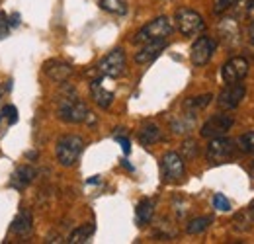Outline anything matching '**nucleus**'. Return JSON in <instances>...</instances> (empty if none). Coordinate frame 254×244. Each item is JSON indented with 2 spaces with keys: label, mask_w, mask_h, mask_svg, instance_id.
I'll use <instances>...</instances> for the list:
<instances>
[{
  "label": "nucleus",
  "mask_w": 254,
  "mask_h": 244,
  "mask_svg": "<svg viewBox=\"0 0 254 244\" xmlns=\"http://www.w3.org/2000/svg\"><path fill=\"white\" fill-rule=\"evenodd\" d=\"M82 151H84L82 137H78V135H64L57 143L55 154H57L59 164L64 166V168H68V166H72L78 160V156L82 154Z\"/></svg>",
  "instance_id": "f257e3e1"
},
{
  "label": "nucleus",
  "mask_w": 254,
  "mask_h": 244,
  "mask_svg": "<svg viewBox=\"0 0 254 244\" xmlns=\"http://www.w3.org/2000/svg\"><path fill=\"white\" fill-rule=\"evenodd\" d=\"M172 31H174L172 22L166 16H159L135 33L133 43H147V41H155V39H166L168 35H172Z\"/></svg>",
  "instance_id": "f03ea898"
},
{
  "label": "nucleus",
  "mask_w": 254,
  "mask_h": 244,
  "mask_svg": "<svg viewBox=\"0 0 254 244\" xmlns=\"http://www.w3.org/2000/svg\"><path fill=\"white\" fill-rule=\"evenodd\" d=\"M237 149L239 147H237L235 141H231V139L221 135V137H213L209 141L205 156H207L209 164H227L237 156Z\"/></svg>",
  "instance_id": "7ed1b4c3"
},
{
  "label": "nucleus",
  "mask_w": 254,
  "mask_h": 244,
  "mask_svg": "<svg viewBox=\"0 0 254 244\" xmlns=\"http://www.w3.org/2000/svg\"><path fill=\"white\" fill-rule=\"evenodd\" d=\"M90 112L88 106L76 96H64L59 102V120L64 123H84Z\"/></svg>",
  "instance_id": "20e7f679"
},
{
  "label": "nucleus",
  "mask_w": 254,
  "mask_h": 244,
  "mask_svg": "<svg viewBox=\"0 0 254 244\" xmlns=\"http://www.w3.org/2000/svg\"><path fill=\"white\" fill-rule=\"evenodd\" d=\"M184 172H186V164H184V158L178 153H166L160 158L162 182L178 183L184 178Z\"/></svg>",
  "instance_id": "39448f33"
},
{
  "label": "nucleus",
  "mask_w": 254,
  "mask_h": 244,
  "mask_svg": "<svg viewBox=\"0 0 254 244\" xmlns=\"http://www.w3.org/2000/svg\"><path fill=\"white\" fill-rule=\"evenodd\" d=\"M127 61H126V51L122 47L110 51L102 61L98 62V70L100 74L104 76H110V78H120L126 74Z\"/></svg>",
  "instance_id": "423d86ee"
},
{
  "label": "nucleus",
  "mask_w": 254,
  "mask_h": 244,
  "mask_svg": "<svg viewBox=\"0 0 254 244\" xmlns=\"http://www.w3.org/2000/svg\"><path fill=\"white\" fill-rule=\"evenodd\" d=\"M174 22H176L180 33L186 35V37H193V35L201 33L203 28H205L203 18H201L197 12L190 10V8H180V10L176 12V16H174Z\"/></svg>",
  "instance_id": "0eeeda50"
},
{
  "label": "nucleus",
  "mask_w": 254,
  "mask_h": 244,
  "mask_svg": "<svg viewBox=\"0 0 254 244\" xmlns=\"http://www.w3.org/2000/svg\"><path fill=\"white\" fill-rule=\"evenodd\" d=\"M215 47H217V43H215L213 37H207V35L197 37V39L193 41L191 51H190L191 62H193L195 66H203V64H207V62L211 61L213 53H215Z\"/></svg>",
  "instance_id": "6e6552de"
},
{
  "label": "nucleus",
  "mask_w": 254,
  "mask_h": 244,
  "mask_svg": "<svg viewBox=\"0 0 254 244\" xmlns=\"http://www.w3.org/2000/svg\"><path fill=\"white\" fill-rule=\"evenodd\" d=\"M249 68L251 64L245 57H233L223 64L221 68V76L225 80V84H233V82H243L249 74Z\"/></svg>",
  "instance_id": "1a4fd4ad"
},
{
  "label": "nucleus",
  "mask_w": 254,
  "mask_h": 244,
  "mask_svg": "<svg viewBox=\"0 0 254 244\" xmlns=\"http://www.w3.org/2000/svg\"><path fill=\"white\" fill-rule=\"evenodd\" d=\"M233 123H235V120L231 116H227V114H215V116H211L207 122L201 125V131L199 133L205 139L221 137V135H225L233 127Z\"/></svg>",
  "instance_id": "9d476101"
},
{
  "label": "nucleus",
  "mask_w": 254,
  "mask_h": 244,
  "mask_svg": "<svg viewBox=\"0 0 254 244\" xmlns=\"http://www.w3.org/2000/svg\"><path fill=\"white\" fill-rule=\"evenodd\" d=\"M245 96H247L245 84L233 82V84H227L221 90L219 98H217V104H219L221 110H235V108H239V104L245 100Z\"/></svg>",
  "instance_id": "9b49d317"
},
{
  "label": "nucleus",
  "mask_w": 254,
  "mask_h": 244,
  "mask_svg": "<svg viewBox=\"0 0 254 244\" xmlns=\"http://www.w3.org/2000/svg\"><path fill=\"white\" fill-rule=\"evenodd\" d=\"M217 35L227 47H237L241 43V26L235 18H223L217 24Z\"/></svg>",
  "instance_id": "f8f14e48"
},
{
  "label": "nucleus",
  "mask_w": 254,
  "mask_h": 244,
  "mask_svg": "<svg viewBox=\"0 0 254 244\" xmlns=\"http://www.w3.org/2000/svg\"><path fill=\"white\" fill-rule=\"evenodd\" d=\"M166 49V39H155V41H147L143 43V47L135 53V62L139 64H147L153 62L160 53Z\"/></svg>",
  "instance_id": "ddd939ff"
},
{
  "label": "nucleus",
  "mask_w": 254,
  "mask_h": 244,
  "mask_svg": "<svg viewBox=\"0 0 254 244\" xmlns=\"http://www.w3.org/2000/svg\"><path fill=\"white\" fill-rule=\"evenodd\" d=\"M43 72L47 74V78H51L53 82H66L72 74V66L64 61H57V59H51L43 64Z\"/></svg>",
  "instance_id": "4468645a"
},
{
  "label": "nucleus",
  "mask_w": 254,
  "mask_h": 244,
  "mask_svg": "<svg viewBox=\"0 0 254 244\" xmlns=\"http://www.w3.org/2000/svg\"><path fill=\"white\" fill-rule=\"evenodd\" d=\"M10 233L18 239H30L33 233V217L30 211H20L10 225Z\"/></svg>",
  "instance_id": "2eb2a0df"
},
{
  "label": "nucleus",
  "mask_w": 254,
  "mask_h": 244,
  "mask_svg": "<svg viewBox=\"0 0 254 244\" xmlns=\"http://www.w3.org/2000/svg\"><path fill=\"white\" fill-rule=\"evenodd\" d=\"M90 94H92L94 104L98 108H102V110H108V108L112 106V102H114V92L106 90V88L102 86V80H94V82L90 84Z\"/></svg>",
  "instance_id": "dca6fc26"
},
{
  "label": "nucleus",
  "mask_w": 254,
  "mask_h": 244,
  "mask_svg": "<svg viewBox=\"0 0 254 244\" xmlns=\"http://www.w3.org/2000/svg\"><path fill=\"white\" fill-rule=\"evenodd\" d=\"M35 178V168L30 166V164H24L20 168H16V172L12 174V180H10V185L16 187V189H24L26 185H30Z\"/></svg>",
  "instance_id": "f3484780"
},
{
  "label": "nucleus",
  "mask_w": 254,
  "mask_h": 244,
  "mask_svg": "<svg viewBox=\"0 0 254 244\" xmlns=\"http://www.w3.org/2000/svg\"><path fill=\"white\" fill-rule=\"evenodd\" d=\"M137 137H139V143H141V145L151 147V145L159 143L160 139H162V131H160V127L157 123H145V125L139 129Z\"/></svg>",
  "instance_id": "a211bd4d"
},
{
  "label": "nucleus",
  "mask_w": 254,
  "mask_h": 244,
  "mask_svg": "<svg viewBox=\"0 0 254 244\" xmlns=\"http://www.w3.org/2000/svg\"><path fill=\"white\" fill-rule=\"evenodd\" d=\"M193 127H195V114H191V112L176 116L172 120V131L176 135H188V133L193 131Z\"/></svg>",
  "instance_id": "6ab92c4d"
},
{
  "label": "nucleus",
  "mask_w": 254,
  "mask_h": 244,
  "mask_svg": "<svg viewBox=\"0 0 254 244\" xmlns=\"http://www.w3.org/2000/svg\"><path fill=\"white\" fill-rule=\"evenodd\" d=\"M153 215H155V199H141L139 205H137V211H135V217H137V223L143 227V225H149L153 221Z\"/></svg>",
  "instance_id": "aec40b11"
},
{
  "label": "nucleus",
  "mask_w": 254,
  "mask_h": 244,
  "mask_svg": "<svg viewBox=\"0 0 254 244\" xmlns=\"http://www.w3.org/2000/svg\"><path fill=\"white\" fill-rule=\"evenodd\" d=\"M94 225H80V227H76L70 235H68V239H66V243L70 244H84L90 241V237L94 235Z\"/></svg>",
  "instance_id": "412c9836"
},
{
  "label": "nucleus",
  "mask_w": 254,
  "mask_h": 244,
  "mask_svg": "<svg viewBox=\"0 0 254 244\" xmlns=\"http://www.w3.org/2000/svg\"><path fill=\"white\" fill-rule=\"evenodd\" d=\"M211 100H213V96H211V94H203V96L188 98V100L184 102V110H186V112H191V114H197L199 110L207 108V106L211 104Z\"/></svg>",
  "instance_id": "4be33fe9"
},
{
  "label": "nucleus",
  "mask_w": 254,
  "mask_h": 244,
  "mask_svg": "<svg viewBox=\"0 0 254 244\" xmlns=\"http://www.w3.org/2000/svg\"><path fill=\"white\" fill-rule=\"evenodd\" d=\"M100 8L110 14H116V16H126L129 10L126 0H100Z\"/></svg>",
  "instance_id": "5701e85b"
},
{
  "label": "nucleus",
  "mask_w": 254,
  "mask_h": 244,
  "mask_svg": "<svg viewBox=\"0 0 254 244\" xmlns=\"http://www.w3.org/2000/svg\"><path fill=\"white\" fill-rule=\"evenodd\" d=\"M213 223V217H195L186 225V233L188 235H201L203 231H207V227Z\"/></svg>",
  "instance_id": "b1692460"
},
{
  "label": "nucleus",
  "mask_w": 254,
  "mask_h": 244,
  "mask_svg": "<svg viewBox=\"0 0 254 244\" xmlns=\"http://www.w3.org/2000/svg\"><path fill=\"white\" fill-rule=\"evenodd\" d=\"M237 147H239V151H243V153L254 154V131L243 133V135L239 137V141H237Z\"/></svg>",
  "instance_id": "393cba45"
},
{
  "label": "nucleus",
  "mask_w": 254,
  "mask_h": 244,
  "mask_svg": "<svg viewBox=\"0 0 254 244\" xmlns=\"http://www.w3.org/2000/svg\"><path fill=\"white\" fill-rule=\"evenodd\" d=\"M251 219H253V215L247 209V211H243V213H239L235 217V223L233 225H235L237 231H249L251 229Z\"/></svg>",
  "instance_id": "a878e982"
},
{
  "label": "nucleus",
  "mask_w": 254,
  "mask_h": 244,
  "mask_svg": "<svg viewBox=\"0 0 254 244\" xmlns=\"http://www.w3.org/2000/svg\"><path fill=\"white\" fill-rule=\"evenodd\" d=\"M157 235H159V237H164V239H172V237H176V229L170 227V225L162 219L160 225H157Z\"/></svg>",
  "instance_id": "bb28decb"
},
{
  "label": "nucleus",
  "mask_w": 254,
  "mask_h": 244,
  "mask_svg": "<svg viewBox=\"0 0 254 244\" xmlns=\"http://www.w3.org/2000/svg\"><path fill=\"white\" fill-rule=\"evenodd\" d=\"M2 118L10 123V125H14V123L18 122V110L8 104V106H4V110H2Z\"/></svg>",
  "instance_id": "cd10ccee"
},
{
  "label": "nucleus",
  "mask_w": 254,
  "mask_h": 244,
  "mask_svg": "<svg viewBox=\"0 0 254 244\" xmlns=\"http://www.w3.org/2000/svg\"><path fill=\"white\" fill-rule=\"evenodd\" d=\"M197 143L193 141V139H188V141H184V145H182V153L186 154V158H193V156H197Z\"/></svg>",
  "instance_id": "c85d7f7f"
},
{
  "label": "nucleus",
  "mask_w": 254,
  "mask_h": 244,
  "mask_svg": "<svg viewBox=\"0 0 254 244\" xmlns=\"http://www.w3.org/2000/svg\"><path fill=\"white\" fill-rule=\"evenodd\" d=\"M213 205H215V209H219V211H229V209H231V203H229V199H227L223 193H215V195H213Z\"/></svg>",
  "instance_id": "c756f323"
},
{
  "label": "nucleus",
  "mask_w": 254,
  "mask_h": 244,
  "mask_svg": "<svg viewBox=\"0 0 254 244\" xmlns=\"http://www.w3.org/2000/svg\"><path fill=\"white\" fill-rule=\"evenodd\" d=\"M235 4H239V0H217L215 2V14H223L225 10H229V8H233Z\"/></svg>",
  "instance_id": "7c9ffc66"
},
{
  "label": "nucleus",
  "mask_w": 254,
  "mask_h": 244,
  "mask_svg": "<svg viewBox=\"0 0 254 244\" xmlns=\"http://www.w3.org/2000/svg\"><path fill=\"white\" fill-rule=\"evenodd\" d=\"M8 31H10V24H8V18H6V14L0 10V41L4 39V37H8Z\"/></svg>",
  "instance_id": "2f4dec72"
},
{
  "label": "nucleus",
  "mask_w": 254,
  "mask_h": 244,
  "mask_svg": "<svg viewBox=\"0 0 254 244\" xmlns=\"http://www.w3.org/2000/svg\"><path fill=\"white\" fill-rule=\"evenodd\" d=\"M116 141H118V143L122 145L124 153L129 154V151H131V147H129V139H127V137H122V135H118V133H116Z\"/></svg>",
  "instance_id": "473e14b6"
},
{
  "label": "nucleus",
  "mask_w": 254,
  "mask_h": 244,
  "mask_svg": "<svg viewBox=\"0 0 254 244\" xmlns=\"http://www.w3.org/2000/svg\"><path fill=\"white\" fill-rule=\"evenodd\" d=\"M8 24H10V26H14V28H16V26H18V24H20V16H18V14H14V16H12V18H10V22H8Z\"/></svg>",
  "instance_id": "72a5a7b5"
},
{
  "label": "nucleus",
  "mask_w": 254,
  "mask_h": 244,
  "mask_svg": "<svg viewBox=\"0 0 254 244\" xmlns=\"http://www.w3.org/2000/svg\"><path fill=\"white\" fill-rule=\"evenodd\" d=\"M249 37H251V43L254 45V22H251V26H249Z\"/></svg>",
  "instance_id": "f704fd0d"
},
{
  "label": "nucleus",
  "mask_w": 254,
  "mask_h": 244,
  "mask_svg": "<svg viewBox=\"0 0 254 244\" xmlns=\"http://www.w3.org/2000/svg\"><path fill=\"white\" fill-rule=\"evenodd\" d=\"M249 211H251V215H253V219H254V201H253V205H251V209H249Z\"/></svg>",
  "instance_id": "c9c22d12"
},
{
  "label": "nucleus",
  "mask_w": 254,
  "mask_h": 244,
  "mask_svg": "<svg viewBox=\"0 0 254 244\" xmlns=\"http://www.w3.org/2000/svg\"><path fill=\"white\" fill-rule=\"evenodd\" d=\"M251 4H253V6H254V0H251Z\"/></svg>",
  "instance_id": "e433bc0d"
}]
</instances>
